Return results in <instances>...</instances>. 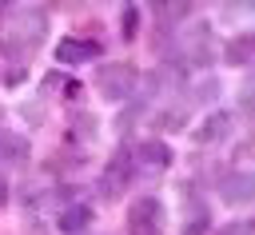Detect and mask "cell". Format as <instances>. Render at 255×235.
<instances>
[{"mask_svg":"<svg viewBox=\"0 0 255 235\" xmlns=\"http://www.w3.org/2000/svg\"><path fill=\"white\" fill-rule=\"evenodd\" d=\"M88 223H92V207H88V203H72V207H64L60 219H56V227H60L64 235H76V231H84Z\"/></svg>","mask_w":255,"mask_h":235,"instance_id":"8992f818","label":"cell"},{"mask_svg":"<svg viewBox=\"0 0 255 235\" xmlns=\"http://www.w3.org/2000/svg\"><path fill=\"white\" fill-rule=\"evenodd\" d=\"M135 84H139V76H135L131 64H104L96 72V88L104 92V100H128V96H135Z\"/></svg>","mask_w":255,"mask_h":235,"instance_id":"6da1fadb","label":"cell"},{"mask_svg":"<svg viewBox=\"0 0 255 235\" xmlns=\"http://www.w3.org/2000/svg\"><path fill=\"white\" fill-rule=\"evenodd\" d=\"M163 231V203L155 195H139L128 207V235H159Z\"/></svg>","mask_w":255,"mask_h":235,"instance_id":"7a4b0ae2","label":"cell"},{"mask_svg":"<svg viewBox=\"0 0 255 235\" xmlns=\"http://www.w3.org/2000/svg\"><path fill=\"white\" fill-rule=\"evenodd\" d=\"M219 195H223V203H231V207H247L251 195H255V179H251L247 171H231V175L219 183Z\"/></svg>","mask_w":255,"mask_h":235,"instance_id":"277c9868","label":"cell"},{"mask_svg":"<svg viewBox=\"0 0 255 235\" xmlns=\"http://www.w3.org/2000/svg\"><path fill=\"white\" fill-rule=\"evenodd\" d=\"M120 32H124V40H135V36H139V8H135V4L124 8V16H120Z\"/></svg>","mask_w":255,"mask_h":235,"instance_id":"9c48e42d","label":"cell"},{"mask_svg":"<svg viewBox=\"0 0 255 235\" xmlns=\"http://www.w3.org/2000/svg\"><path fill=\"white\" fill-rule=\"evenodd\" d=\"M203 231H207V215H203V211H195V223H187V227H183V235H203Z\"/></svg>","mask_w":255,"mask_h":235,"instance_id":"30bf717a","label":"cell"},{"mask_svg":"<svg viewBox=\"0 0 255 235\" xmlns=\"http://www.w3.org/2000/svg\"><path fill=\"white\" fill-rule=\"evenodd\" d=\"M247 52H251V36H235V40H227L223 44V60L227 64H247Z\"/></svg>","mask_w":255,"mask_h":235,"instance_id":"ba28073f","label":"cell"},{"mask_svg":"<svg viewBox=\"0 0 255 235\" xmlns=\"http://www.w3.org/2000/svg\"><path fill=\"white\" fill-rule=\"evenodd\" d=\"M135 155H139L147 167H167V163H171V147H167L163 139H143Z\"/></svg>","mask_w":255,"mask_h":235,"instance_id":"52a82bcc","label":"cell"},{"mask_svg":"<svg viewBox=\"0 0 255 235\" xmlns=\"http://www.w3.org/2000/svg\"><path fill=\"white\" fill-rule=\"evenodd\" d=\"M92 56H100V40L64 36V40L56 44V60H60V64H84V60H92Z\"/></svg>","mask_w":255,"mask_h":235,"instance_id":"3957f363","label":"cell"},{"mask_svg":"<svg viewBox=\"0 0 255 235\" xmlns=\"http://www.w3.org/2000/svg\"><path fill=\"white\" fill-rule=\"evenodd\" d=\"M8 203V179H4V171H0V207Z\"/></svg>","mask_w":255,"mask_h":235,"instance_id":"8fae6325","label":"cell"},{"mask_svg":"<svg viewBox=\"0 0 255 235\" xmlns=\"http://www.w3.org/2000/svg\"><path fill=\"white\" fill-rule=\"evenodd\" d=\"M231 131V112H211L199 127H195V139L199 143H215V139H223Z\"/></svg>","mask_w":255,"mask_h":235,"instance_id":"5b68a950","label":"cell"}]
</instances>
